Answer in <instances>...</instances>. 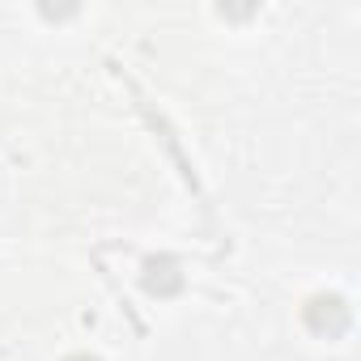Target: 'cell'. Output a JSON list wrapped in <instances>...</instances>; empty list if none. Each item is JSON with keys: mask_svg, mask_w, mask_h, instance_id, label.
I'll return each mask as SVG.
<instances>
[{"mask_svg": "<svg viewBox=\"0 0 361 361\" xmlns=\"http://www.w3.org/2000/svg\"><path fill=\"white\" fill-rule=\"evenodd\" d=\"M77 361H85V357H77Z\"/></svg>", "mask_w": 361, "mask_h": 361, "instance_id": "cell-1", "label": "cell"}]
</instances>
